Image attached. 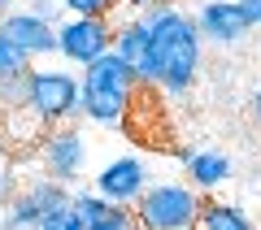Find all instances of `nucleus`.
Instances as JSON below:
<instances>
[{
  "instance_id": "1",
  "label": "nucleus",
  "mask_w": 261,
  "mask_h": 230,
  "mask_svg": "<svg viewBox=\"0 0 261 230\" xmlns=\"http://www.w3.org/2000/svg\"><path fill=\"white\" fill-rule=\"evenodd\" d=\"M144 26L152 35L148 65L140 70V87H161L170 96H187L200 78V56H205V39L192 13L178 5H161V9L140 13Z\"/></svg>"
},
{
  "instance_id": "2",
  "label": "nucleus",
  "mask_w": 261,
  "mask_h": 230,
  "mask_svg": "<svg viewBox=\"0 0 261 230\" xmlns=\"http://www.w3.org/2000/svg\"><path fill=\"white\" fill-rule=\"evenodd\" d=\"M27 109L48 130L74 122L83 113V78H74L65 70H31L27 74Z\"/></svg>"
},
{
  "instance_id": "3",
  "label": "nucleus",
  "mask_w": 261,
  "mask_h": 230,
  "mask_svg": "<svg viewBox=\"0 0 261 230\" xmlns=\"http://www.w3.org/2000/svg\"><path fill=\"white\" fill-rule=\"evenodd\" d=\"M135 217L144 230H192L200 217V191L187 183H157L140 195Z\"/></svg>"
},
{
  "instance_id": "4",
  "label": "nucleus",
  "mask_w": 261,
  "mask_h": 230,
  "mask_svg": "<svg viewBox=\"0 0 261 230\" xmlns=\"http://www.w3.org/2000/svg\"><path fill=\"white\" fill-rule=\"evenodd\" d=\"M65 204H70V187L35 174V178H27L18 191H9L5 213H0V230H35L48 213L65 209Z\"/></svg>"
},
{
  "instance_id": "5",
  "label": "nucleus",
  "mask_w": 261,
  "mask_h": 230,
  "mask_svg": "<svg viewBox=\"0 0 261 230\" xmlns=\"http://www.w3.org/2000/svg\"><path fill=\"white\" fill-rule=\"evenodd\" d=\"M35 161H39V174L53 178L61 187H74L79 174H83V161H87V143L79 135V126H53L35 148Z\"/></svg>"
},
{
  "instance_id": "6",
  "label": "nucleus",
  "mask_w": 261,
  "mask_h": 230,
  "mask_svg": "<svg viewBox=\"0 0 261 230\" xmlns=\"http://www.w3.org/2000/svg\"><path fill=\"white\" fill-rule=\"evenodd\" d=\"M113 35H118L113 18H65L57 26V52L87 70L105 52H113Z\"/></svg>"
},
{
  "instance_id": "7",
  "label": "nucleus",
  "mask_w": 261,
  "mask_h": 230,
  "mask_svg": "<svg viewBox=\"0 0 261 230\" xmlns=\"http://www.w3.org/2000/svg\"><path fill=\"white\" fill-rule=\"evenodd\" d=\"M196 26H200V39H209V44H218V48H235V44H244V39L257 31L240 0H200Z\"/></svg>"
},
{
  "instance_id": "8",
  "label": "nucleus",
  "mask_w": 261,
  "mask_h": 230,
  "mask_svg": "<svg viewBox=\"0 0 261 230\" xmlns=\"http://www.w3.org/2000/svg\"><path fill=\"white\" fill-rule=\"evenodd\" d=\"M148 165L140 157H113L109 165L96 174V195H105L109 204H122V209H135L140 195L148 191Z\"/></svg>"
},
{
  "instance_id": "9",
  "label": "nucleus",
  "mask_w": 261,
  "mask_h": 230,
  "mask_svg": "<svg viewBox=\"0 0 261 230\" xmlns=\"http://www.w3.org/2000/svg\"><path fill=\"white\" fill-rule=\"evenodd\" d=\"M0 35L13 39V44L22 48V52L35 61V56H48L57 52V26H48L44 18H35L31 9H13L9 18L0 22Z\"/></svg>"
},
{
  "instance_id": "10",
  "label": "nucleus",
  "mask_w": 261,
  "mask_h": 230,
  "mask_svg": "<svg viewBox=\"0 0 261 230\" xmlns=\"http://www.w3.org/2000/svg\"><path fill=\"white\" fill-rule=\"evenodd\" d=\"M70 209L79 213L83 230H144V226H140V217H135V209L109 204L105 195H96V191H74Z\"/></svg>"
},
{
  "instance_id": "11",
  "label": "nucleus",
  "mask_w": 261,
  "mask_h": 230,
  "mask_svg": "<svg viewBox=\"0 0 261 230\" xmlns=\"http://www.w3.org/2000/svg\"><path fill=\"white\" fill-rule=\"evenodd\" d=\"M183 169H187V187H196V191H218L222 183L235 178V161L226 157V152H214V148L187 152Z\"/></svg>"
},
{
  "instance_id": "12",
  "label": "nucleus",
  "mask_w": 261,
  "mask_h": 230,
  "mask_svg": "<svg viewBox=\"0 0 261 230\" xmlns=\"http://www.w3.org/2000/svg\"><path fill=\"white\" fill-rule=\"evenodd\" d=\"M83 87H100V92H118V96H135V92H140L135 70H130L118 52H105L100 61L87 65V70H83Z\"/></svg>"
},
{
  "instance_id": "13",
  "label": "nucleus",
  "mask_w": 261,
  "mask_h": 230,
  "mask_svg": "<svg viewBox=\"0 0 261 230\" xmlns=\"http://www.w3.org/2000/svg\"><path fill=\"white\" fill-rule=\"evenodd\" d=\"M113 52L135 70V83H140V70L148 65V52H152V35L144 26V18H126L118 22V35H113Z\"/></svg>"
},
{
  "instance_id": "14",
  "label": "nucleus",
  "mask_w": 261,
  "mask_h": 230,
  "mask_svg": "<svg viewBox=\"0 0 261 230\" xmlns=\"http://www.w3.org/2000/svg\"><path fill=\"white\" fill-rule=\"evenodd\" d=\"M130 100H135V96H118V92H100V87H83V118H87V122H100V126H118V122H126Z\"/></svg>"
},
{
  "instance_id": "15",
  "label": "nucleus",
  "mask_w": 261,
  "mask_h": 230,
  "mask_svg": "<svg viewBox=\"0 0 261 230\" xmlns=\"http://www.w3.org/2000/svg\"><path fill=\"white\" fill-rule=\"evenodd\" d=\"M192 230H252V221L231 200H200V217Z\"/></svg>"
},
{
  "instance_id": "16",
  "label": "nucleus",
  "mask_w": 261,
  "mask_h": 230,
  "mask_svg": "<svg viewBox=\"0 0 261 230\" xmlns=\"http://www.w3.org/2000/svg\"><path fill=\"white\" fill-rule=\"evenodd\" d=\"M22 74H31V56L22 52L13 39L0 35V83H5V78H22Z\"/></svg>"
},
{
  "instance_id": "17",
  "label": "nucleus",
  "mask_w": 261,
  "mask_h": 230,
  "mask_svg": "<svg viewBox=\"0 0 261 230\" xmlns=\"http://www.w3.org/2000/svg\"><path fill=\"white\" fill-rule=\"evenodd\" d=\"M61 9L70 18H109L113 9H122V0H61Z\"/></svg>"
},
{
  "instance_id": "18",
  "label": "nucleus",
  "mask_w": 261,
  "mask_h": 230,
  "mask_svg": "<svg viewBox=\"0 0 261 230\" xmlns=\"http://www.w3.org/2000/svg\"><path fill=\"white\" fill-rule=\"evenodd\" d=\"M70 200H74V195H70ZM35 230H83V221H79V213L70 209V204H65V209H57V213H48V217L39 221Z\"/></svg>"
},
{
  "instance_id": "19",
  "label": "nucleus",
  "mask_w": 261,
  "mask_h": 230,
  "mask_svg": "<svg viewBox=\"0 0 261 230\" xmlns=\"http://www.w3.org/2000/svg\"><path fill=\"white\" fill-rule=\"evenodd\" d=\"M31 13L44 18L48 26H61V0H39V5H31Z\"/></svg>"
},
{
  "instance_id": "20",
  "label": "nucleus",
  "mask_w": 261,
  "mask_h": 230,
  "mask_svg": "<svg viewBox=\"0 0 261 230\" xmlns=\"http://www.w3.org/2000/svg\"><path fill=\"white\" fill-rule=\"evenodd\" d=\"M122 5H126V9L135 13V18H140V13H148V9H161V5H174V0H122Z\"/></svg>"
},
{
  "instance_id": "21",
  "label": "nucleus",
  "mask_w": 261,
  "mask_h": 230,
  "mask_svg": "<svg viewBox=\"0 0 261 230\" xmlns=\"http://www.w3.org/2000/svg\"><path fill=\"white\" fill-rule=\"evenodd\" d=\"M9 187H13V174H9V161L0 152V200H9Z\"/></svg>"
},
{
  "instance_id": "22",
  "label": "nucleus",
  "mask_w": 261,
  "mask_h": 230,
  "mask_svg": "<svg viewBox=\"0 0 261 230\" xmlns=\"http://www.w3.org/2000/svg\"><path fill=\"white\" fill-rule=\"evenodd\" d=\"M244 9H248V18H252V26H261V0H240Z\"/></svg>"
},
{
  "instance_id": "23",
  "label": "nucleus",
  "mask_w": 261,
  "mask_h": 230,
  "mask_svg": "<svg viewBox=\"0 0 261 230\" xmlns=\"http://www.w3.org/2000/svg\"><path fill=\"white\" fill-rule=\"evenodd\" d=\"M248 113H252V122H257V126H261V87H257V92H252V100H248Z\"/></svg>"
},
{
  "instance_id": "24",
  "label": "nucleus",
  "mask_w": 261,
  "mask_h": 230,
  "mask_svg": "<svg viewBox=\"0 0 261 230\" xmlns=\"http://www.w3.org/2000/svg\"><path fill=\"white\" fill-rule=\"evenodd\" d=\"M9 13H13V0H0V22L9 18Z\"/></svg>"
},
{
  "instance_id": "25",
  "label": "nucleus",
  "mask_w": 261,
  "mask_h": 230,
  "mask_svg": "<svg viewBox=\"0 0 261 230\" xmlns=\"http://www.w3.org/2000/svg\"><path fill=\"white\" fill-rule=\"evenodd\" d=\"M31 5H39V0H31Z\"/></svg>"
}]
</instances>
